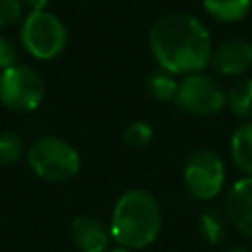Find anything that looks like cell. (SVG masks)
I'll return each instance as SVG.
<instances>
[{"instance_id":"obj_17","label":"cell","mask_w":252,"mask_h":252,"mask_svg":"<svg viewBox=\"0 0 252 252\" xmlns=\"http://www.w3.org/2000/svg\"><path fill=\"white\" fill-rule=\"evenodd\" d=\"M122 138H124V142H126L130 148L142 150V148H146V146L152 142V138H154V128H152L148 122H144V120H132V122L124 128Z\"/></svg>"},{"instance_id":"obj_4","label":"cell","mask_w":252,"mask_h":252,"mask_svg":"<svg viewBox=\"0 0 252 252\" xmlns=\"http://www.w3.org/2000/svg\"><path fill=\"white\" fill-rule=\"evenodd\" d=\"M20 41L32 57L49 61L65 51L69 33L59 16L49 10H39L30 12L24 18L20 26Z\"/></svg>"},{"instance_id":"obj_22","label":"cell","mask_w":252,"mask_h":252,"mask_svg":"<svg viewBox=\"0 0 252 252\" xmlns=\"http://www.w3.org/2000/svg\"><path fill=\"white\" fill-rule=\"evenodd\" d=\"M224 252H250V250H246V248H228Z\"/></svg>"},{"instance_id":"obj_11","label":"cell","mask_w":252,"mask_h":252,"mask_svg":"<svg viewBox=\"0 0 252 252\" xmlns=\"http://www.w3.org/2000/svg\"><path fill=\"white\" fill-rule=\"evenodd\" d=\"M177 89H179V81L175 79V75L159 65L154 67L146 77V91L150 98L156 102H161V104L175 102Z\"/></svg>"},{"instance_id":"obj_18","label":"cell","mask_w":252,"mask_h":252,"mask_svg":"<svg viewBox=\"0 0 252 252\" xmlns=\"http://www.w3.org/2000/svg\"><path fill=\"white\" fill-rule=\"evenodd\" d=\"M22 0H0V28L12 26L22 18Z\"/></svg>"},{"instance_id":"obj_7","label":"cell","mask_w":252,"mask_h":252,"mask_svg":"<svg viewBox=\"0 0 252 252\" xmlns=\"http://www.w3.org/2000/svg\"><path fill=\"white\" fill-rule=\"evenodd\" d=\"M175 104L197 116L217 114L226 106V93L220 89V85L205 73H189L179 81Z\"/></svg>"},{"instance_id":"obj_5","label":"cell","mask_w":252,"mask_h":252,"mask_svg":"<svg viewBox=\"0 0 252 252\" xmlns=\"http://www.w3.org/2000/svg\"><path fill=\"white\" fill-rule=\"evenodd\" d=\"M45 96L41 75L28 65H12L0 71V102L12 112H32Z\"/></svg>"},{"instance_id":"obj_21","label":"cell","mask_w":252,"mask_h":252,"mask_svg":"<svg viewBox=\"0 0 252 252\" xmlns=\"http://www.w3.org/2000/svg\"><path fill=\"white\" fill-rule=\"evenodd\" d=\"M106 252H132V250H130V248H126V246H120V244H118V246H112V248H108Z\"/></svg>"},{"instance_id":"obj_14","label":"cell","mask_w":252,"mask_h":252,"mask_svg":"<svg viewBox=\"0 0 252 252\" xmlns=\"http://www.w3.org/2000/svg\"><path fill=\"white\" fill-rule=\"evenodd\" d=\"M203 8L213 20L230 24L242 20L250 12L252 0H203Z\"/></svg>"},{"instance_id":"obj_16","label":"cell","mask_w":252,"mask_h":252,"mask_svg":"<svg viewBox=\"0 0 252 252\" xmlns=\"http://www.w3.org/2000/svg\"><path fill=\"white\" fill-rule=\"evenodd\" d=\"M24 156V142L16 132H0V167L14 165Z\"/></svg>"},{"instance_id":"obj_15","label":"cell","mask_w":252,"mask_h":252,"mask_svg":"<svg viewBox=\"0 0 252 252\" xmlns=\"http://www.w3.org/2000/svg\"><path fill=\"white\" fill-rule=\"evenodd\" d=\"M226 106L236 118L250 120L252 118V77L238 79L230 85L226 93Z\"/></svg>"},{"instance_id":"obj_12","label":"cell","mask_w":252,"mask_h":252,"mask_svg":"<svg viewBox=\"0 0 252 252\" xmlns=\"http://www.w3.org/2000/svg\"><path fill=\"white\" fill-rule=\"evenodd\" d=\"M230 158L242 173L252 177V120H246L232 132Z\"/></svg>"},{"instance_id":"obj_8","label":"cell","mask_w":252,"mask_h":252,"mask_svg":"<svg viewBox=\"0 0 252 252\" xmlns=\"http://www.w3.org/2000/svg\"><path fill=\"white\" fill-rule=\"evenodd\" d=\"M211 65L226 77L244 75L252 67V43L244 37H228L213 47Z\"/></svg>"},{"instance_id":"obj_1","label":"cell","mask_w":252,"mask_h":252,"mask_svg":"<svg viewBox=\"0 0 252 252\" xmlns=\"http://www.w3.org/2000/svg\"><path fill=\"white\" fill-rule=\"evenodd\" d=\"M148 43L158 65L173 75L199 73L211 63V33L193 14L167 12L159 16L150 28Z\"/></svg>"},{"instance_id":"obj_6","label":"cell","mask_w":252,"mask_h":252,"mask_svg":"<svg viewBox=\"0 0 252 252\" xmlns=\"http://www.w3.org/2000/svg\"><path fill=\"white\" fill-rule=\"evenodd\" d=\"M224 161L219 152L211 148L193 150L183 165V183L187 191L201 201L217 197L224 185Z\"/></svg>"},{"instance_id":"obj_13","label":"cell","mask_w":252,"mask_h":252,"mask_svg":"<svg viewBox=\"0 0 252 252\" xmlns=\"http://www.w3.org/2000/svg\"><path fill=\"white\" fill-rule=\"evenodd\" d=\"M197 228L203 240H207L209 244H219L224 240L226 236V228H228V219L224 215V209L220 211L219 207H205L199 213L197 219Z\"/></svg>"},{"instance_id":"obj_3","label":"cell","mask_w":252,"mask_h":252,"mask_svg":"<svg viewBox=\"0 0 252 252\" xmlns=\"http://www.w3.org/2000/svg\"><path fill=\"white\" fill-rule=\"evenodd\" d=\"M30 169L43 181L61 183L73 179L81 169L79 152L57 136H39L26 152Z\"/></svg>"},{"instance_id":"obj_2","label":"cell","mask_w":252,"mask_h":252,"mask_svg":"<svg viewBox=\"0 0 252 252\" xmlns=\"http://www.w3.org/2000/svg\"><path fill=\"white\" fill-rule=\"evenodd\" d=\"M161 230V207L146 189H128L114 203L110 217L112 240L130 250L150 246Z\"/></svg>"},{"instance_id":"obj_9","label":"cell","mask_w":252,"mask_h":252,"mask_svg":"<svg viewBox=\"0 0 252 252\" xmlns=\"http://www.w3.org/2000/svg\"><path fill=\"white\" fill-rule=\"evenodd\" d=\"M224 215L240 234L252 236V177L246 175L232 183L224 197Z\"/></svg>"},{"instance_id":"obj_20","label":"cell","mask_w":252,"mask_h":252,"mask_svg":"<svg viewBox=\"0 0 252 252\" xmlns=\"http://www.w3.org/2000/svg\"><path fill=\"white\" fill-rule=\"evenodd\" d=\"M22 4L30 12H39V10H45V6L49 4V0H22Z\"/></svg>"},{"instance_id":"obj_10","label":"cell","mask_w":252,"mask_h":252,"mask_svg":"<svg viewBox=\"0 0 252 252\" xmlns=\"http://www.w3.org/2000/svg\"><path fill=\"white\" fill-rule=\"evenodd\" d=\"M110 226L98 217L79 215L71 222V240L79 252H106L110 248Z\"/></svg>"},{"instance_id":"obj_19","label":"cell","mask_w":252,"mask_h":252,"mask_svg":"<svg viewBox=\"0 0 252 252\" xmlns=\"http://www.w3.org/2000/svg\"><path fill=\"white\" fill-rule=\"evenodd\" d=\"M18 63V47L6 35H0V71Z\"/></svg>"}]
</instances>
